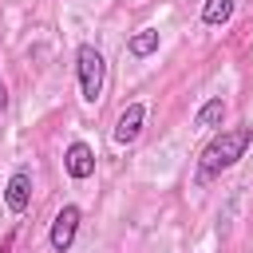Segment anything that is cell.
I'll return each instance as SVG.
<instances>
[{
  "label": "cell",
  "instance_id": "cell-5",
  "mask_svg": "<svg viewBox=\"0 0 253 253\" xmlns=\"http://www.w3.org/2000/svg\"><path fill=\"white\" fill-rule=\"evenodd\" d=\"M142 119H146V107H142V103H126V111H123L119 123H115V142H119V146H130V142L138 138V130H142Z\"/></svg>",
  "mask_w": 253,
  "mask_h": 253
},
{
  "label": "cell",
  "instance_id": "cell-1",
  "mask_svg": "<svg viewBox=\"0 0 253 253\" xmlns=\"http://www.w3.org/2000/svg\"><path fill=\"white\" fill-rule=\"evenodd\" d=\"M249 142H253V126H229V130L213 134V138L202 146V154H198V178L206 182V178H217L221 170L237 166V162L245 158Z\"/></svg>",
  "mask_w": 253,
  "mask_h": 253
},
{
  "label": "cell",
  "instance_id": "cell-3",
  "mask_svg": "<svg viewBox=\"0 0 253 253\" xmlns=\"http://www.w3.org/2000/svg\"><path fill=\"white\" fill-rule=\"evenodd\" d=\"M79 221H83V210H79V206H63V210L55 213V221H51V233H47V241H51V249H55V253H67V249L75 245Z\"/></svg>",
  "mask_w": 253,
  "mask_h": 253
},
{
  "label": "cell",
  "instance_id": "cell-6",
  "mask_svg": "<svg viewBox=\"0 0 253 253\" xmlns=\"http://www.w3.org/2000/svg\"><path fill=\"white\" fill-rule=\"evenodd\" d=\"M63 166H67V174H71L75 182H83V178L95 174V150H91L87 142H71L67 154H63Z\"/></svg>",
  "mask_w": 253,
  "mask_h": 253
},
{
  "label": "cell",
  "instance_id": "cell-8",
  "mask_svg": "<svg viewBox=\"0 0 253 253\" xmlns=\"http://www.w3.org/2000/svg\"><path fill=\"white\" fill-rule=\"evenodd\" d=\"M233 0H206L202 4V24H210V28H217V24H229L233 20Z\"/></svg>",
  "mask_w": 253,
  "mask_h": 253
},
{
  "label": "cell",
  "instance_id": "cell-4",
  "mask_svg": "<svg viewBox=\"0 0 253 253\" xmlns=\"http://www.w3.org/2000/svg\"><path fill=\"white\" fill-rule=\"evenodd\" d=\"M4 206H8L12 213H24V210L32 206V174H28V170H16V174L8 178V186H4Z\"/></svg>",
  "mask_w": 253,
  "mask_h": 253
},
{
  "label": "cell",
  "instance_id": "cell-9",
  "mask_svg": "<svg viewBox=\"0 0 253 253\" xmlns=\"http://www.w3.org/2000/svg\"><path fill=\"white\" fill-rule=\"evenodd\" d=\"M221 119H225V103H221V99L202 103V107H198V115H194V123H198V126H221Z\"/></svg>",
  "mask_w": 253,
  "mask_h": 253
},
{
  "label": "cell",
  "instance_id": "cell-7",
  "mask_svg": "<svg viewBox=\"0 0 253 253\" xmlns=\"http://www.w3.org/2000/svg\"><path fill=\"white\" fill-rule=\"evenodd\" d=\"M126 51H130L134 59H146V55H154V51H158V32H154V28H142V32H134V36L126 40Z\"/></svg>",
  "mask_w": 253,
  "mask_h": 253
},
{
  "label": "cell",
  "instance_id": "cell-2",
  "mask_svg": "<svg viewBox=\"0 0 253 253\" xmlns=\"http://www.w3.org/2000/svg\"><path fill=\"white\" fill-rule=\"evenodd\" d=\"M75 67H79V91L87 103H99L103 95V83H107V59L95 43H79L75 51Z\"/></svg>",
  "mask_w": 253,
  "mask_h": 253
},
{
  "label": "cell",
  "instance_id": "cell-10",
  "mask_svg": "<svg viewBox=\"0 0 253 253\" xmlns=\"http://www.w3.org/2000/svg\"><path fill=\"white\" fill-rule=\"evenodd\" d=\"M0 111H8V87L0 83Z\"/></svg>",
  "mask_w": 253,
  "mask_h": 253
}]
</instances>
